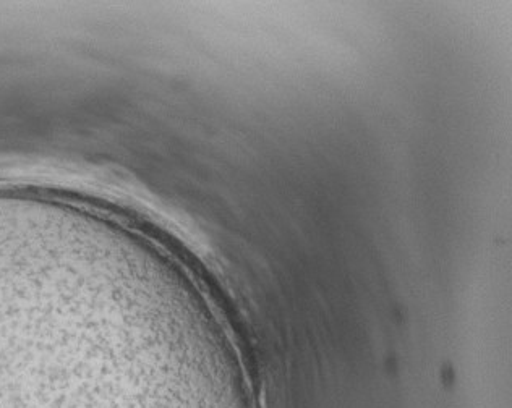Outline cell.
Listing matches in <instances>:
<instances>
[{"label":"cell","instance_id":"cell-1","mask_svg":"<svg viewBox=\"0 0 512 408\" xmlns=\"http://www.w3.org/2000/svg\"><path fill=\"white\" fill-rule=\"evenodd\" d=\"M0 408H256L205 285L127 222L0 217Z\"/></svg>","mask_w":512,"mask_h":408}]
</instances>
